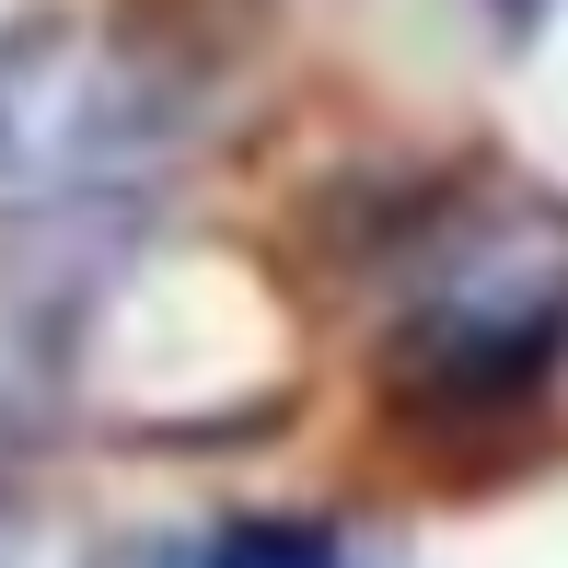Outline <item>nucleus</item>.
<instances>
[{"label":"nucleus","mask_w":568,"mask_h":568,"mask_svg":"<svg viewBox=\"0 0 568 568\" xmlns=\"http://www.w3.org/2000/svg\"><path fill=\"white\" fill-rule=\"evenodd\" d=\"M174 82L128 36L36 23L0 47V221H82L151 186L174 151Z\"/></svg>","instance_id":"1"},{"label":"nucleus","mask_w":568,"mask_h":568,"mask_svg":"<svg viewBox=\"0 0 568 568\" xmlns=\"http://www.w3.org/2000/svg\"><path fill=\"white\" fill-rule=\"evenodd\" d=\"M568 337V244L557 232H487L464 244L406 314V395L418 406H523Z\"/></svg>","instance_id":"2"},{"label":"nucleus","mask_w":568,"mask_h":568,"mask_svg":"<svg viewBox=\"0 0 568 568\" xmlns=\"http://www.w3.org/2000/svg\"><path fill=\"white\" fill-rule=\"evenodd\" d=\"M197 568H337V534L325 523H291V510H255V523H221Z\"/></svg>","instance_id":"3"},{"label":"nucleus","mask_w":568,"mask_h":568,"mask_svg":"<svg viewBox=\"0 0 568 568\" xmlns=\"http://www.w3.org/2000/svg\"><path fill=\"white\" fill-rule=\"evenodd\" d=\"M0 568H23V534H12V523H0Z\"/></svg>","instance_id":"4"}]
</instances>
